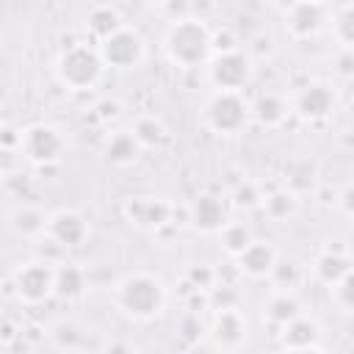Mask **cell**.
I'll return each mask as SVG.
<instances>
[{"instance_id":"obj_2","label":"cell","mask_w":354,"mask_h":354,"mask_svg":"<svg viewBox=\"0 0 354 354\" xmlns=\"http://www.w3.org/2000/svg\"><path fill=\"white\" fill-rule=\"evenodd\" d=\"M213 53V30L199 17H177L163 33V55L174 69H205Z\"/></svg>"},{"instance_id":"obj_29","label":"cell","mask_w":354,"mask_h":354,"mask_svg":"<svg viewBox=\"0 0 354 354\" xmlns=\"http://www.w3.org/2000/svg\"><path fill=\"white\" fill-rule=\"evenodd\" d=\"M310 277V268H304L299 260H293V257H282L279 254V260H277V266H274V271H271V285L274 288H285V290H296L304 279Z\"/></svg>"},{"instance_id":"obj_5","label":"cell","mask_w":354,"mask_h":354,"mask_svg":"<svg viewBox=\"0 0 354 354\" xmlns=\"http://www.w3.org/2000/svg\"><path fill=\"white\" fill-rule=\"evenodd\" d=\"M69 149L66 133L58 124L50 122H33L22 127V141H19V160L36 166V169H50L64 160Z\"/></svg>"},{"instance_id":"obj_21","label":"cell","mask_w":354,"mask_h":354,"mask_svg":"<svg viewBox=\"0 0 354 354\" xmlns=\"http://www.w3.org/2000/svg\"><path fill=\"white\" fill-rule=\"evenodd\" d=\"M124 25V19H122V14H119V8L116 6H111V3H97V6H91L88 8V14H86V19H83V28H86V33H88V39L97 44V41H102V39H108L113 30H119Z\"/></svg>"},{"instance_id":"obj_33","label":"cell","mask_w":354,"mask_h":354,"mask_svg":"<svg viewBox=\"0 0 354 354\" xmlns=\"http://www.w3.org/2000/svg\"><path fill=\"white\" fill-rule=\"evenodd\" d=\"M185 282H188L191 290H210L218 282V271L210 268V266H205V263H196V266H188Z\"/></svg>"},{"instance_id":"obj_27","label":"cell","mask_w":354,"mask_h":354,"mask_svg":"<svg viewBox=\"0 0 354 354\" xmlns=\"http://www.w3.org/2000/svg\"><path fill=\"white\" fill-rule=\"evenodd\" d=\"M50 340L55 348L61 351H80V348H88V337H86V329L72 321V318H61L50 326Z\"/></svg>"},{"instance_id":"obj_12","label":"cell","mask_w":354,"mask_h":354,"mask_svg":"<svg viewBox=\"0 0 354 354\" xmlns=\"http://www.w3.org/2000/svg\"><path fill=\"white\" fill-rule=\"evenodd\" d=\"M249 318L246 313L235 304V307H218L213 310L210 321H207V340L213 348L221 351H238L249 343Z\"/></svg>"},{"instance_id":"obj_8","label":"cell","mask_w":354,"mask_h":354,"mask_svg":"<svg viewBox=\"0 0 354 354\" xmlns=\"http://www.w3.org/2000/svg\"><path fill=\"white\" fill-rule=\"evenodd\" d=\"M290 105H293V116L301 124L318 127V124H326L337 113L340 94L329 80H307L296 86V91L290 94Z\"/></svg>"},{"instance_id":"obj_38","label":"cell","mask_w":354,"mask_h":354,"mask_svg":"<svg viewBox=\"0 0 354 354\" xmlns=\"http://www.w3.org/2000/svg\"><path fill=\"white\" fill-rule=\"evenodd\" d=\"M321 3H326V0H321Z\"/></svg>"},{"instance_id":"obj_31","label":"cell","mask_w":354,"mask_h":354,"mask_svg":"<svg viewBox=\"0 0 354 354\" xmlns=\"http://www.w3.org/2000/svg\"><path fill=\"white\" fill-rule=\"evenodd\" d=\"M326 290H329V301H332V307H335L337 313L354 315V268H351L340 282H335V285L326 288Z\"/></svg>"},{"instance_id":"obj_30","label":"cell","mask_w":354,"mask_h":354,"mask_svg":"<svg viewBox=\"0 0 354 354\" xmlns=\"http://www.w3.org/2000/svg\"><path fill=\"white\" fill-rule=\"evenodd\" d=\"M329 30L343 50H354V3H343L332 11Z\"/></svg>"},{"instance_id":"obj_7","label":"cell","mask_w":354,"mask_h":354,"mask_svg":"<svg viewBox=\"0 0 354 354\" xmlns=\"http://www.w3.org/2000/svg\"><path fill=\"white\" fill-rule=\"evenodd\" d=\"M8 285L22 304L39 307L55 296V263L47 257L25 260L11 271Z\"/></svg>"},{"instance_id":"obj_25","label":"cell","mask_w":354,"mask_h":354,"mask_svg":"<svg viewBox=\"0 0 354 354\" xmlns=\"http://www.w3.org/2000/svg\"><path fill=\"white\" fill-rule=\"evenodd\" d=\"M130 130H133V136L138 138V144L144 147V152L147 149H163L166 147V141H169V127L163 124V119L160 116H155V113H138L133 122H130Z\"/></svg>"},{"instance_id":"obj_36","label":"cell","mask_w":354,"mask_h":354,"mask_svg":"<svg viewBox=\"0 0 354 354\" xmlns=\"http://www.w3.org/2000/svg\"><path fill=\"white\" fill-rule=\"evenodd\" d=\"M19 141H22V127L17 130L14 124H3V133H0V147L3 152H19Z\"/></svg>"},{"instance_id":"obj_23","label":"cell","mask_w":354,"mask_h":354,"mask_svg":"<svg viewBox=\"0 0 354 354\" xmlns=\"http://www.w3.org/2000/svg\"><path fill=\"white\" fill-rule=\"evenodd\" d=\"M88 290V277L77 263H55V296L61 301H77Z\"/></svg>"},{"instance_id":"obj_13","label":"cell","mask_w":354,"mask_h":354,"mask_svg":"<svg viewBox=\"0 0 354 354\" xmlns=\"http://www.w3.org/2000/svg\"><path fill=\"white\" fill-rule=\"evenodd\" d=\"M230 221V199L216 191H199L185 205V224L202 235H216Z\"/></svg>"},{"instance_id":"obj_18","label":"cell","mask_w":354,"mask_h":354,"mask_svg":"<svg viewBox=\"0 0 354 354\" xmlns=\"http://www.w3.org/2000/svg\"><path fill=\"white\" fill-rule=\"evenodd\" d=\"M100 152L105 158V163L116 166V169H127V166H136L144 155V147L138 144V138L133 136L130 127H116L111 133H105L102 144H100Z\"/></svg>"},{"instance_id":"obj_14","label":"cell","mask_w":354,"mask_h":354,"mask_svg":"<svg viewBox=\"0 0 354 354\" xmlns=\"http://www.w3.org/2000/svg\"><path fill=\"white\" fill-rule=\"evenodd\" d=\"M91 235V227H88V218L75 210V207H61L55 213H50L47 218V232L44 238L58 246V249H80Z\"/></svg>"},{"instance_id":"obj_22","label":"cell","mask_w":354,"mask_h":354,"mask_svg":"<svg viewBox=\"0 0 354 354\" xmlns=\"http://www.w3.org/2000/svg\"><path fill=\"white\" fill-rule=\"evenodd\" d=\"M271 221L282 224V221H290L299 210H301V194H296L293 188L288 185H277L271 191H266V199H263V207H260Z\"/></svg>"},{"instance_id":"obj_24","label":"cell","mask_w":354,"mask_h":354,"mask_svg":"<svg viewBox=\"0 0 354 354\" xmlns=\"http://www.w3.org/2000/svg\"><path fill=\"white\" fill-rule=\"evenodd\" d=\"M47 218L50 216L44 210H39L36 205H17L8 213V227L19 238H39L47 232Z\"/></svg>"},{"instance_id":"obj_15","label":"cell","mask_w":354,"mask_h":354,"mask_svg":"<svg viewBox=\"0 0 354 354\" xmlns=\"http://www.w3.org/2000/svg\"><path fill=\"white\" fill-rule=\"evenodd\" d=\"M277 346L282 351H324V324L315 315L299 313L277 329Z\"/></svg>"},{"instance_id":"obj_17","label":"cell","mask_w":354,"mask_h":354,"mask_svg":"<svg viewBox=\"0 0 354 354\" xmlns=\"http://www.w3.org/2000/svg\"><path fill=\"white\" fill-rule=\"evenodd\" d=\"M290 116H293V105H290V97L288 94L274 91V88H266V91H260V94L252 97V119H254V124H260L266 130H277Z\"/></svg>"},{"instance_id":"obj_26","label":"cell","mask_w":354,"mask_h":354,"mask_svg":"<svg viewBox=\"0 0 354 354\" xmlns=\"http://www.w3.org/2000/svg\"><path fill=\"white\" fill-rule=\"evenodd\" d=\"M216 241H218V249L230 257V260H235L252 241H254V230H252V224L249 221H227L218 232H216Z\"/></svg>"},{"instance_id":"obj_4","label":"cell","mask_w":354,"mask_h":354,"mask_svg":"<svg viewBox=\"0 0 354 354\" xmlns=\"http://www.w3.org/2000/svg\"><path fill=\"white\" fill-rule=\"evenodd\" d=\"M105 69L108 66H105V61H102V55H100L94 41H72V44H66L55 55V64H53L55 80L66 91H75V94L97 88L102 75H105Z\"/></svg>"},{"instance_id":"obj_16","label":"cell","mask_w":354,"mask_h":354,"mask_svg":"<svg viewBox=\"0 0 354 354\" xmlns=\"http://www.w3.org/2000/svg\"><path fill=\"white\" fill-rule=\"evenodd\" d=\"M277 260H279L277 246H274L271 241H266V238H254V241L232 260V266H235L238 274L246 277V279H268L271 271H274V266H277Z\"/></svg>"},{"instance_id":"obj_1","label":"cell","mask_w":354,"mask_h":354,"mask_svg":"<svg viewBox=\"0 0 354 354\" xmlns=\"http://www.w3.org/2000/svg\"><path fill=\"white\" fill-rule=\"evenodd\" d=\"M111 301L127 321L149 324L166 313L169 285L155 271H130L113 282Z\"/></svg>"},{"instance_id":"obj_34","label":"cell","mask_w":354,"mask_h":354,"mask_svg":"<svg viewBox=\"0 0 354 354\" xmlns=\"http://www.w3.org/2000/svg\"><path fill=\"white\" fill-rule=\"evenodd\" d=\"M94 113H97V119L102 124H111V122H116L122 116V102L119 100H100L94 105Z\"/></svg>"},{"instance_id":"obj_28","label":"cell","mask_w":354,"mask_h":354,"mask_svg":"<svg viewBox=\"0 0 354 354\" xmlns=\"http://www.w3.org/2000/svg\"><path fill=\"white\" fill-rule=\"evenodd\" d=\"M230 199V207L232 210H241V213H252V210H260L263 207V199H266V191L260 183L254 180H241L230 188L227 194Z\"/></svg>"},{"instance_id":"obj_37","label":"cell","mask_w":354,"mask_h":354,"mask_svg":"<svg viewBox=\"0 0 354 354\" xmlns=\"http://www.w3.org/2000/svg\"><path fill=\"white\" fill-rule=\"evenodd\" d=\"M147 3H149V6H169L171 0H147Z\"/></svg>"},{"instance_id":"obj_6","label":"cell","mask_w":354,"mask_h":354,"mask_svg":"<svg viewBox=\"0 0 354 354\" xmlns=\"http://www.w3.org/2000/svg\"><path fill=\"white\" fill-rule=\"evenodd\" d=\"M207 83L213 88H224V91H246L254 83L257 75V64L254 55L243 47H232V50H221L213 53V58L205 66Z\"/></svg>"},{"instance_id":"obj_9","label":"cell","mask_w":354,"mask_h":354,"mask_svg":"<svg viewBox=\"0 0 354 354\" xmlns=\"http://www.w3.org/2000/svg\"><path fill=\"white\" fill-rule=\"evenodd\" d=\"M122 218L133 230L152 235V232H160L174 224L177 205L160 194H138V196H127L122 202Z\"/></svg>"},{"instance_id":"obj_20","label":"cell","mask_w":354,"mask_h":354,"mask_svg":"<svg viewBox=\"0 0 354 354\" xmlns=\"http://www.w3.org/2000/svg\"><path fill=\"white\" fill-rule=\"evenodd\" d=\"M299 313H304L301 299L296 290H285V288H271L268 299L263 301V321L274 329L285 326L290 318H296Z\"/></svg>"},{"instance_id":"obj_32","label":"cell","mask_w":354,"mask_h":354,"mask_svg":"<svg viewBox=\"0 0 354 354\" xmlns=\"http://www.w3.org/2000/svg\"><path fill=\"white\" fill-rule=\"evenodd\" d=\"M177 337H180L185 346H196L202 337H207V324L202 321V313L185 310V315H183L180 324H177Z\"/></svg>"},{"instance_id":"obj_19","label":"cell","mask_w":354,"mask_h":354,"mask_svg":"<svg viewBox=\"0 0 354 354\" xmlns=\"http://www.w3.org/2000/svg\"><path fill=\"white\" fill-rule=\"evenodd\" d=\"M354 268V252H343V249H324L313 257L310 263V277L324 285L332 288L335 282H340L348 271Z\"/></svg>"},{"instance_id":"obj_3","label":"cell","mask_w":354,"mask_h":354,"mask_svg":"<svg viewBox=\"0 0 354 354\" xmlns=\"http://www.w3.org/2000/svg\"><path fill=\"white\" fill-rule=\"evenodd\" d=\"M196 122L202 130L221 136V138H232L249 130L252 119V100L243 91H224V88H213L205 102L199 105Z\"/></svg>"},{"instance_id":"obj_35","label":"cell","mask_w":354,"mask_h":354,"mask_svg":"<svg viewBox=\"0 0 354 354\" xmlns=\"http://www.w3.org/2000/svg\"><path fill=\"white\" fill-rule=\"evenodd\" d=\"M335 207H337L346 218H354V183H346V185L337 191Z\"/></svg>"},{"instance_id":"obj_11","label":"cell","mask_w":354,"mask_h":354,"mask_svg":"<svg viewBox=\"0 0 354 354\" xmlns=\"http://www.w3.org/2000/svg\"><path fill=\"white\" fill-rule=\"evenodd\" d=\"M329 19H332V11L321 0H296V3L285 6V14H282L285 33L296 41L315 39L318 33H324L329 28Z\"/></svg>"},{"instance_id":"obj_10","label":"cell","mask_w":354,"mask_h":354,"mask_svg":"<svg viewBox=\"0 0 354 354\" xmlns=\"http://www.w3.org/2000/svg\"><path fill=\"white\" fill-rule=\"evenodd\" d=\"M97 50H100V55H102L108 69L130 72V69H138L144 64V58H147V39L141 36L138 28L122 25L108 39L97 41Z\"/></svg>"}]
</instances>
